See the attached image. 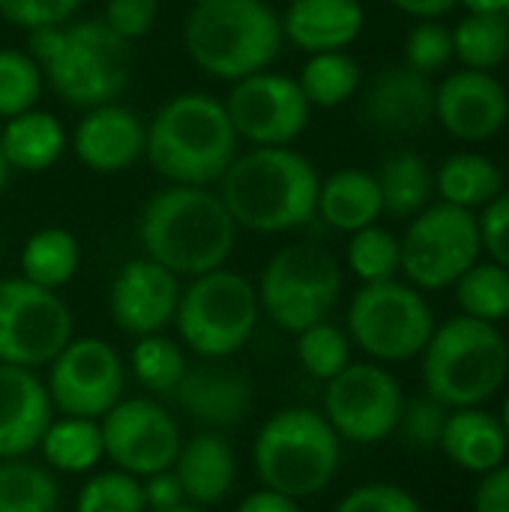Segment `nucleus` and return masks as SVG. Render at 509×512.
Returning <instances> with one entry per match:
<instances>
[{
	"label": "nucleus",
	"instance_id": "obj_1",
	"mask_svg": "<svg viewBox=\"0 0 509 512\" xmlns=\"http://www.w3.org/2000/svg\"><path fill=\"white\" fill-rule=\"evenodd\" d=\"M135 231L144 258L174 276H201L225 267L237 240V222L219 192L177 183L156 192L141 207Z\"/></svg>",
	"mask_w": 509,
	"mask_h": 512
},
{
	"label": "nucleus",
	"instance_id": "obj_2",
	"mask_svg": "<svg viewBox=\"0 0 509 512\" xmlns=\"http://www.w3.org/2000/svg\"><path fill=\"white\" fill-rule=\"evenodd\" d=\"M321 177L291 147H252L234 156L219 180V198L237 228L282 234L306 225L318 210Z\"/></svg>",
	"mask_w": 509,
	"mask_h": 512
},
{
	"label": "nucleus",
	"instance_id": "obj_3",
	"mask_svg": "<svg viewBox=\"0 0 509 512\" xmlns=\"http://www.w3.org/2000/svg\"><path fill=\"white\" fill-rule=\"evenodd\" d=\"M237 132L210 93H177L147 123L144 156L177 186L219 183L237 156Z\"/></svg>",
	"mask_w": 509,
	"mask_h": 512
},
{
	"label": "nucleus",
	"instance_id": "obj_4",
	"mask_svg": "<svg viewBox=\"0 0 509 512\" xmlns=\"http://www.w3.org/2000/svg\"><path fill=\"white\" fill-rule=\"evenodd\" d=\"M27 54L51 90L78 108L117 102L129 84V42L105 21H66L30 30Z\"/></svg>",
	"mask_w": 509,
	"mask_h": 512
},
{
	"label": "nucleus",
	"instance_id": "obj_5",
	"mask_svg": "<svg viewBox=\"0 0 509 512\" xmlns=\"http://www.w3.org/2000/svg\"><path fill=\"white\" fill-rule=\"evenodd\" d=\"M282 42V18L267 0H195L183 21V45L192 63L231 84L270 69Z\"/></svg>",
	"mask_w": 509,
	"mask_h": 512
},
{
	"label": "nucleus",
	"instance_id": "obj_6",
	"mask_svg": "<svg viewBox=\"0 0 509 512\" xmlns=\"http://www.w3.org/2000/svg\"><path fill=\"white\" fill-rule=\"evenodd\" d=\"M342 438L312 408H282L255 435L252 465L264 489L294 501L321 495L342 465Z\"/></svg>",
	"mask_w": 509,
	"mask_h": 512
},
{
	"label": "nucleus",
	"instance_id": "obj_7",
	"mask_svg": "<svg viewBox=\"0 0 509 512\" xmlns=\"http://www.w3.org/2000/svg\"><path fill=\"white\" fill-rule=\"evenodd\" d=\"M509 345L495 324L456 315L423 348V384L447 408H477L507 381Z\"/></svg>",
	"mask_w": 509,
	"mask_h": 512
},
{
	"label": "nucleus",
	"instance_id": "obj_8",
	"mask_svg": "<svg viewBox=\"0 0 509 512\" xmlns=\"http://www.w3.org/2000/svg\"><path fill=\"white\" fill-rule=\"evenodd\" d=\"M258 315V288L246 276L219 267L192 276V282L180 288L174 324L198 357L228 360L252 339Z\"/></svg>",
	"mask_w": 509,
	"mask_h": 512
},
{
	"label": "nucleus",
	"instance_id": "obj_9",
	"mask_svg": "<svg viewBox=\"0 0 509 512\" xmlns=\"http://www.w3.org/2000/svg\"><path fill=\"white\" fill-rule=\"evenodd\" d=\"M342 294L339 261L312 243H294L279 249L258 282V303L267 318L288 330L303 333L312 324L327 321Z\"/></svg>",
	"mask_w": 509,
	"mask_h": 512
},
{
	"label": "nucleus",
	"instance_id": "obj_10",
	"mask_svg": "<svg viewBox=\"0 0 509 512\" xmlns=\"http://www.w3.org/2000/svg\"><path fill=\"white\" fill-rule=\"evenodd\" d=\"M435 333L432 306L420 288L399 279L363 285L348 306V336L381 363H405L423 354Z\"/></svg>",
	"mask_w": 509,
	"mask_h": 512
},
{
	"label": "nucleus",
	"instance_id": "obj_11",
	"mask_svg": "<svg viewBox=\"0 0 509 512\" xmlns=\"http://www.w3.org/2000/svg\"><path fill=\"white\" fill-rule=\"evenodd\" d=\"M402 273L414 288L441 291L480 261V228L474 210L435 204L417 213L399 240Z\"/></svg>",
	"mask_w": 509,
	"mask_h": 512
},
{
	"label": "nucleus",
	"instance_id": "obj_12",
	"mask_svg": "<svg viewBox=\"0 0 509 512\" xmlns=\"http://www.w3.org/2000/svg\"><path fill=\"white\" fill-rule=\"evenodd\" d=\"M72 339V312L57 291L24 276L0 282V363L48 366Z\"/></svg>",
	"mask_w": 509,
	"mask_h": 512
},
{
	"label": "nucleus",
	"instance_id": "obj_13",
	"mask_svg": "<svg viewBox=\"0 0 509 512\" xmlns=\"http://www.w3.org/2000/svg\"><path fill=\"white\" fill-rule=\"evenodd\" d=\"M402 408V384L378 363H348L324 390V417L351 444H375L393 435Z\"/></svg>",
	"mask_w": 509,
	"mask_h": 512
},
{
	"label": "nucleus",
	"instance_id": "obj_14",
	"mask_svg": "<svg viewBox=\"0 0 509 512\" xmlns=\"http://www.w3.org/2000/svg\"><path fill=\"white\" fill-rule=\"evenodd\" d=\"M48 396L63 417L102 420L123 399V360L93 336L69 339L66 348L48 363Z\"/></svg>",
	"mask_w": 509,
	"mask_h": 512
},
{
	"label": "nucleus",
	"instance_id": "obj_15",
	"mask_svg": "<svg viewBox=\"0 0 509 512\" xmlns=\"http://www.w3.org/2000/svg\"><path fill=\"white\" fill-rule=\"evenodd\" d=\"M225 111L237 138L255 147H288L309 126L312 105L297 78L264 69L234 81Z\"/></svg>",
	"mask_w": 509,
	"mask_h": 512
},
{
	"label": "nucleus",
	"instance_id": "obj_16",
	"mask_svg": "<svg viewBox=\"0 0 509 512\" xmlns=\"http://www.w3.org/2000/svg\"><path fill=\"white\" fill-rule=\"evenodd\" d=\"M99 429L114 468L138 480L171 468L183 444L174 417L153 399H120L99 420Z\"/></svg>",
	"mask_w": 509,
	"mask_h": 512
},
{
	"label": "nucleus",
	"instance_id": "obj_17",
	"mask_svg": "<svg viewBox=\"0 0 509 512\" xmlns=\"http://www.w3.org/2000/svg\"><path fill=\"white\" fill-rule=\"evenodd\" d=\"M180 282L171 270L150 258H135L120 267L111 282L108 312L117 330L129 336L162 333L177 312Z\"/></svg>",
	"mask_w": 509,
	"mask_h": 512
},
{
	"label": "nucleus",
	"instance_id": "obj_18",
	"mask_svg": "<svg viewBox=\"0 0 509 512\" xmlns=\"http://www.w3.org/2000/svg\"><path fill=\"white\" fill-rule=\"evenodd\" d=\"M435 120L459 141H489L507 126L509 90L492 72H453L435 87Z\"/></svg>",
	"mask_w": 509,
	"mask_h": 512
},
{
	"label": "nucleus",
	"instance_id": "obj_19",
	"mask_svg": "<svg viewBox=\"0 0 509 512\" xmlns=\"http://www.w3.org/2000/svg\"><path fill=\"white\" fill-rule=\"evenodd\" d=\"M360 114L381 135H417L435 120V84L411 66H387L369 81Z\"/></svg>",
	"mask_w": 509,
	"mask_h": 512
},
{
	"label": "nucleus",
	"instance_id": "obj_20",
	"mask_svg": "<svg viewBox=\"0 0 509 512\" xmlns=\"http://www.w3.org/2000/svg\"><path fill=\"white\" fill-rule=\"evenodd\" d=\"M174 396L177 405L210 432L231 429L252 411L249 378L225 360L204 357V363L189 366Z\"/></svg>",
	"mask_w": 509,
	"mask_h": 512
},
{
	"label": "nucleus",
	"instance_id": "obj_21",
	"mask_svg": "<svg viewBox=\"0 0 509 512\" xmlns=\"http://www.w3.org/2000/svg\"><path fill=\"white\" fill-rule=\"evenodd\" d=\"M147 126L144 120L117 102H105L87 108L81 123L75 126V156L96 174H117L135 165L144 156Z\"/></svg>",
	"mask_w": 509,
	"mask_h": 512
},
{
	"label": "nucleus",
	"instance_id": "obj_22",
	"mask_svg": "<svg viewBox=\"0 0 509 512\" xmlns=\"http://www.w3.org/2000/svg\"><path fill=\"white\" fill-rule=\"evenodd\" d=\"M51 396L33 369L0 363V459H18L39 447L51 423Z\"/></svg>",
	"mask_w": 509,
	"mask_h": 512
},
{
	"label": "nucleus",
	"instance_id": "obj_23",
	"mask_svg": "<svg viewBox=\"0 0 509 512\" xmlns=\"http://www.w3.org/2000/svg\"><path fill=\"white\" fill-rule=\"evenodd\" d=\"M282 18V33L306 54L345 51L366 24L360 0H291Z\"/></svg>",
	"mask_w": 509,
	"mask_h": 512
},
{
	"label": "nucleus",
	"instance_id": "obj_24",
	"mask_svg": "<svg viewBox=\"0 0 509 512\" xmlns=\"http://www.w3.org/2000/svg\"><path fill=\"white\" fill-rule=\"evenodd\" d=\"M174 474L195 507L219 504L237 480V453L219 432H201L180 444Z\"/></svg>",
	"mask_w": 509,
	"mask_h": 512
},
{
	"label": "nucleus",
	"instance_id": "obj_25",
	"mask_svg": "<svg viewBox=\"0 0 509 512\" xmlns=\"http://www.w3.org/2000/svg\"><path fill=\"white\" fill-rule=\"evenodd\" d=\"M447 459L468 471V474H489L492 468L504 465L507 456V432L498 417L480 408H456L447 414L444 435L438 444Z\"/></svg>",
	"mask_w": 509,
	"mask_h": 512
},
{
	"label": "nucleus",
	"instance_id": "obj_26",
	"mask_svg": "<svg viewBox=\"0 0 509 512\" xmlns=\"http://www.w3.org/2000/svg\"><path fill=\"white\" fill-rule=\"evenodd\" d=\"M330 228L336 231H360L366 225H375L384 213L381 189L375 174L360 168H342L330 174L318 189V210H315Z\"/></svg>",
	"mask_w": 509,
	"mask_h": 512
},
{
	"label": "nucleus",
	"instance_id": "obj_27",
	"mask_svg": "<svg viewBox=\"0 0 509 512\" xmlns=\"http://www.w3.org/2000/svg\"><path fill=\"white\" fill-rule=\"evenodd\" d=\"M66 150V129L48 111H24L6 120L0 132V153L9 171H30L39 174L51 168L60 153Z\"/></svg>",
	"mask_w": 509,
	"mask_h": 512
},
{
	"label": "nucleus",
	"instance_id": "obj_28",
	"mask_svg": "<svg viewBox=\"0 0 509 512\" xmlns=\"http://www.w3.org/2000/svg\"><path fill=\"white\" fill-rule=\"evenodd\" d=\"M435 192L453 207H486L504 192V171L483 153H453L441 162L435 174Z\"/></svg>",
	"mask_w": 509,
	"mask_h": 512
},
{
	"label": "nucleus",
	"instance_id": "obj_29",
	"mask_svg": "<svg viewBox=\"0 0 509 512\" xmlns=\"http://www.w3.org/2000/svg\"><path fill=\"white\" fill-rule=\"evenodd\" d=\"M39 450H42L45 465L51 471L87 474L105 456L99 420H87V417L51 420L45 435H42V441H39Z\"/></svg>",
	"mask_w": 509,
	"mask_h": 512
},
{
	"label": "nucleus",
	"instance_id": "obj_30",
	"mask_svg": "<svg viewBox=\"0 0 509 512\" xmlns=\"http://www.w3.org/2000/svg\"><path fill=\"white\" fill-rule=\"evenodd\" d=\"M384 201V213L393 219H414L423 213L435 192V177L423 156L417 153H396L381 165V174L375 177Z\"/></svg>",
	"mask_w": 509,
	"mask_h": 512
},
{
	"label": "nucleus",
	"instance_id": "obj_31",
	"mask_svg": "<svg viewBox=\"0 0 509 512\" xmlns=\"http://www.w3.org/2000/svg\"><path fill=\"white\" fill-rule=\"evenodd\" d=\"M81 264V246L66 228H42L27 237L21 249V276L33 285L57 291Z\"/></svg>",
	"mask_w": 509,
	"mask_h": 512
},
{
	"label": "nucleus",
	"instance_id": "obj_32",
	"mask_svg": "<svg viewBox=\"0 0 509 512\" xmlns=\"http://www.w3.org/2000/svg\"><path fill=\"white\" fill-rule=\"evenodd\" d=\"M363 72L360 63L348 51H321L309 54L297 84L312 108H336L345 105L360 90Z\"/></svg>",
	"mask_w": 509,
	"mask_h": 512
},
{
	"label": "nucleus",
	"instance_id": "obj_33",
	"mask_svg": "<svg viewBox=\"0 0 509 512\" xmlns=\"http://www.w3.org/2000/svg\"><path fill=\"white\" fill-rule=\"evenodd\" d=\"M60 486L51 468L27 456L0 459V512H57Z\"/></svg>",
	"mask_w": 509,
	"mask_h": 512
},
{
	"label": "nucleus",
	"instance_id": "obj_34",
	"mask_svg": "<svg viewBox=\"0 0 509 512\" xmlns=\"http://www.w3.org/2000/svg\"><path fill=\"white\" fill-rule=\"evenodd\" d=\"M456 288V303L462 309V315L486 321V324H498L509 318V270L495 264V261H477L471 264Z\"/></svg>",
	"mask_w": 509,
	"mask_h": 512
},
{
	"label": "nucleus",
	"instance_id": "obj_35",
	"mask_svg": "<svg viewBox=\"0 0 509 512\" xmlns=\"http://www.w3.org/2000/svg\"><path fill=\"white\" fill-rule=\"evenodd\" d=\"M453 57L465 69L492 72L509 57V15H468L453 30Z\"/></svg>",
	"mask_w": 509,
	"mask_h": 512
},
{
	"label": "nucleus",
	"instance_id": "obj_36",
	"mask_svg": "<svg viewBox=\"0 0 509 512\" xmlns=\"http://www.w3.org/2000/svg\"><path fill=\"white\" fill-rule=\"evenodd\" d=\"M348 267L351 273L363 282H387L396 279V273L402 270V249H399V237L381 225H366L360 231L351 234L348 240Z\"/></svg>",
	"mask_w": 509,
	"mask_h": 512
},
{
	"label": "nucleus",
	"instance_id": "obj_37",
	"mask_svg": "<svg viewBox=\"0 0 509 512\" xmlns=\"http://www.w3.org/2000/svg\"><path fill=\"white\" fill-rule=\"evenodd\" d=\"M129 366H132L138 384L147 387L150 393H174L180 378L189 369L180 345L159 333L138 336V342L129 354Z\"/></svg>",
	"mask_w": 509,
	"mask_h": 512
},
{
	"label": "nucleus",
	"instance_id": "obj_38",
	"mask_svg": "<svg viewBox=\"0 0 509 512\" xmlns=\"http://www.w3.org/2000/svg\"><path fill=\"white\" fill-rule=\"evenodd\" d=\"M297 360L309 378L327 384L351 363V336L330 321L312 324L297 333Z\"/></svg>",
	"mask_w": 509,
	"mask_h": 512
},
{
	"label": "nucleus",
	"instance_id": "obj_39",
	"mask_svg": "<svg viewBox=\"0 0 509 512\" xmlns=\"http://www.w3.org/2000/svg\"><path fill=\"white\" fill-rule=\"evenodd\" d=\"M42 81L45 78L27 51L0 48V117L9 120L36 108Z\"/></svg>",
	"mask_w": 509,
	"mask_h": 512
},
{
	"label": "nucleus",
	"instance_id": "obj_40",
	"mask_svg": "<svg viewBox=\"0 0 509 512\" xmlns=\"http://www.w3.org/2000/svg\"><path fill=\"white\" fill-rule=\"evenodd\" d=\"M75 512H147L141 480L126 471H102L81 486Z\"/></svg>",
	"mask_w": 509,
	"mask_h": 512
},
{
	"label": "nucleus",
	"instance_id": "obj_41",
	"mask_svg": "<svg viewBox=\"0 0 509 512\" xmlns=\"http://www.w3.org/2000/svg\"><path fill=\"white\" fill-rule=\"evenodd\" d=\"M453 57V33L438 24V18L420 21L405 39V66L432 75L441 72Z\"/></svg>",
	"mask_w": 509,
	"mask_h": 512
},
{
	"label": "nucleus",
	"instance_id": "obj_42",
	"mask_svg": "<svg viewBox=\"0 0 509 512\" xmlns=\"http://www.w3.org/2000/svg\"><path fill=\"white\" fill-rule=\"evenodd\" d=\"M333 512H423L420 501L393 483H366L351 489Z\"/></svg>",
	"mask_w": 509,
	"mask_h": 512
},
{
	"label": "nucleus",
	"instance_id": "obj_43",
	"mask_svg": "<svg viewBox=\"0 0 509 512\" xmlns=\"http://www.w3.org/2000/svg\"><path fill=\"white\" fill-rule=\"evenodd\" d=\"M84 0H0V15L24 30L54 27L72 21Z\"/></svg>",
	"mask_w": 509,
	"mask_h": 512
},
{
	"label": "nucleus",
	"instance_id": "obj_44",
	"mask_svg": "<svg viewBox=\"0 0 509 512\" xmlns=\"http://www.w3.org/2000/svg\"><path fill=\"white\" fill-rule=\"evenodd\" d=\"M447 405H441L438 399H417L411 405L402 408V432L414 447H438L441 435H444V423H447Z\"/></svg>",
	"mask_w": 509,
	"mask_h": 512
},
{
	"label": "nucleus",
	"instance_id": "obj_45",
	"mask_svg": "<svg viewBox=\"0 0 509 512\" xmlns=\"http://www.w3.org/2000/svg\"><path fill=\"white\" fill-rule=\"evenodd\" d=\"M159 18V0H108L105 3V24L120 39L132 42L153 30Z\"/></svg>",
	"mask_w": 509,
	"mask_h": 512
},
{
	"label": "nucleus",
	"instance_id": "obj_46",
	"mask_svg": "<svg viewBox=\"0 0 509 512\" xmlns=\"http://www.w3.org/2000/svg\"><path fill=\"white\" fill-rule=\"evenodd\" d=\"M480 228V249L489 255V261L509 270V192L495 195L483 213L477 216Z\"/></svg>",
	"mask_w": 509,
	"mask_h": 512
},
{
	"label": "nucleus",
	"instance_id": "obj_47",
	"mask_svg": "<svg viewBox=\"0 0 509 512\" xmlns=\"http://www.w3.org/2000/svg\"><path fill=\"white\" fill-rule=\"evenodd\" d=\"M141 489H144L147 510H171V507L186 504V495H183V486H180L174 468H165V471H156V474L144 477Z\"/></svg>",
	"mask_w": 509,
	"mask_h": 512
},
{
	"label": "nucleus",
	"instance_id": "obj_48",
	"mask_svg": "<svg viewBox=\"0 0 509 512\" xmlns=\"http://www.w3.org/2000/svg\"><path fill=\"white\" fill-rule=\"evenodd\" d=\"M474 512H509V465H498L483 474L474 495Z\"/></svg>",
	"mask_w": 509,
	"mask_h": 512
},
{
	"label": "nucleus",
	"instance_id": "obj_49",
	"mask_svg": "<svg viewBox=\"0 0 509 512\" xmlns=\"http://www.w3.org/2000/svg\"><path fill=\"white\" fill-rule=\"evenodd\" d=\"M237 512H303L300 510V501L288 498V495H279L273 489H258L252 495H246L240 501Z\"/></svg>",
	"mask_w": 509,
	"mask_h": 512
},
{
	"label": "nucleus",
	"instance_id": "obj_50",
	"mask_svg": "<svg viewBox=\"0 0 509 512\" xmlns=\"http://www.w3.org/2000/svg\"><path fill=\"white\" fill-rule=\"evenodd\" d=\"M396 9H402L405 15H414L420 21L426 18H441L447 15L453 6H459V0H390Z\"/></svg>",
	"mask_w": 509,
	"mask_h": 512
},
{
	"label": "nucleus",
	"instance_id": "obj_51",
	"mask_svg": "<svg viewBox=\"0 0 509 512\" xmlns=\"http://www.w3.org/2000/svg\"><path fill=\"white\" fill-rule=\"evenodd\" d=\"M468 15H507L509 0H459Z\"/></svg>",
	"mask_w": 509,
	"mask_h": 512
},
{
	"label": "nucleus",
	"instance_id": "obj_52",
	"mask_svg": "<svg viewBox=\"0 0 509 512\" xmlns=\"http://www.w3.org/2000/svg\"><path fill=\"white\" fill-rule=\"evenodd\" d=\"M6 180H9V165H6V159H3V153H0V189L6 186Z\"/></svg>",
	"mask_w": 509,
	"mask_h": 512
},
{
	"label": "nucleus",
	"instance_id": "obj_53",
	"mask_svg": "<svg viewBox=\"0 0 509 512\" xmlns=\"http://www.w3.org/2000/svg\"><path fill=\"white\" fill-rule=\"evenodd\" d=\"M147 512H198L195 504H180V507H171V510H147Z\"/></svg>",
	"mask_w": 509,
	"mask_h": 512
},
{
	"label": "nucleus",
	"instance_id": "obj_54",
	"mask_svg": "<svg viewBox=\"0 0 509 512\" xmlns=\"http://www.w3.org/2000/svg\"><path fill=\"white\" fill-rule=\"evenodd\" d=\"M501 426H504V432H507V441H509V396H507V402H504V414H501Z\"/></svg>",
	"mask_w": 509,
	"mask_h": 512
},
{
	"label": "nucleus",
	"instance_id": "obj_55",
	"mask_svg": "<svg viewBox=\"0 0 509 512\" xmlns=\"http://www.w3.org/2000/svg\"><path fill=\"white\" fill-rule=\"evenodd\" d=\"M507 15H509V6H507Z\"/></svg>",
	"mask_w": 509,
	"mask_h": 512
}]
</instances>
